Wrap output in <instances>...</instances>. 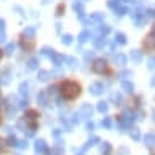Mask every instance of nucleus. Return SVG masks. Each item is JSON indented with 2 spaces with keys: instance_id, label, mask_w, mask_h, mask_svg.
I'll use <instances>...</instances> for the list:
<instances>
[{
  "instance_id": "obj_1",
  "label": "nucleus",
  "mask_w": 155,
  "mask_h": 155,
  "mask_svg": "<svg viewBox=\"0 0 155 155\" xmlns=\"http://www.w3.org/2000/svg\"><path fill=\"white\" fill-rule=\"evenodd\" d=\"M57 91L60 97L68 104H73L76 102L84 92V86L79 79L76 78H65V79L57 82Z\"/></svg>"
},
{
  "instance_id": "obj_2",
  "label": "nucleus",
  "mask_w": 155,
  "mask_h": 155,
  "mask_svg": "<svg viewBox=\"0 0 155 155\" xmlns=\"http://www.w3.org/2000/svg\"><path fill=\"white\" fill-rule=\"evenodd\" d=\"M91 71L94 73V74L100 76V78H107V79H115L116 74H118V71H116V68L111 65L108 60H105V58H94V60L91 61Z\"/></svg>"
},
{
  "instance_id": "obj_3",
  "label": "nucleus",
  "mask_w": 155,
  "mask_h": 155,
  "mask_svg": "<svg viewBox=\"0 0 155 155\" xmlns=\"http://www.w3.org/2000/svg\"><path fill=\"white\" fill-rule=\"evenodd\" d=\"M41 116L42 115L37 108L29 107V108L24 110V113H23V121L31 131H36L39 128V124H41Z\"/></svg>"
},
{
  "instance_id": "obj_4",
  "label": "nucleus",
  "mask_w": 155,
  "mask_h": 155,
  "mask_svg": "<svg viewBox=\"0 0 155 155\" xmlns=\"http://www.w3.org/2000/svg\"><path fill=\"white\" fill-rule=\"evenodd\" d=\"M18 45L24 53H32V52H36V48H37V41L34 37L28 36V34H19L18 36Z\"/></svg>"
},
{
  "instance_id": "obj_5",
  "label": "nucleus",
  "mask_w": 155,
  "mask_h": 155,
  "mask_svg": "<svg viewBox=\"0 0 155 155\" xmlns=\"http://www.w3.org/2000/svg\"><path fill=\"white\" fill-rule=\"evenodd\" d=\"M140 50L145 55H153L155 53V37H152L149 32L140 39Z\"/></svg>"
},
{
  "instance_id": "obj_6",
  "label": "nucleus",
  "mask_w": 155,
  "mask_h": 155,
  "mask_svg": "<svg viewBox=\"0 0 155 155\" xmlns=\"http://www.w3.org/2000/svg\"><path fill=\"white\" fill-rule=\"evenodd\" d=\"M126 105H128V108L129 110H137L139 107H140V97L139 95H136V94H131L128 99H126Z\"/></svg>"
},
{
  "instance_id": "obj_7",
  "label": "nucleus",
  "mask_w": 155,
  "mask_h": 155,
  "mask_svg": "<svg viewBox=\"0 0 155 155\" xmlns=\"http://www.w3.org/2000/svg\"><path fill=\"white\" fill-rule=\"evenodd\" d=\"M12 152V147H10V142L8 139H5L0 136V155H7Z\"/></svg>"
},
{
  "instance_id": "obj_8",
  "label": "nucleus",
  "mask_w": 155,
  "mask_h": 155,
  "mask_svg": "<svg viewBox=\"0 0 155 155\" xmlns=\"http://www.w3.org/2000/svg\"><path fill=\"white\" fill-rule=\"evenodd\" d=\"M66 8H68V5L65 0H60V2L57 3V7H55V15L58 18H61V16H65V13H66Z\"/></svg>"
},
{
  "instance_id": "obj_9",
  "label": "nucleus",
  "mask_w": 155,
  "mask_h": 155,
  "mask_svg": "<svg viewBox=\"0 0 155 155\" xmlns=\"http://www.w3.org/2000/svg\"><path fill=\"white\" fill-rule=\"evenodd\" d=\"M149 34H150V36H152V37H155V21H153L152 24H150V29H149Z\"/></svg>"
},
{
  "instance_id": "obj_10",
  "label": "nucleus",
  "mask_w": 155,
  "mask_h": 155,
  "mask_svg": "<svg viewBox=\"0 0 155 155\" xmlns=\"http://www.w3.org/2000/svg\"><path fill=\"white\" fill-rule=\"evenodd\" d=\"M3 121H5V111H3L2 107H0V126L3 124Z\"/></svg>"
},
{
  "instance_id": "obj_11",
  "label": "nucleus",
  "mask_w": 155,
  "mask_h": 155,
  "mask_svg": "<svg viewBox=\"0 0 155 155\" xmlns=\"http://www.w3.org/2000/svg\"><path fill=\"white\" fill-rule=\"evenodd\" d=\"M3 57H5V52H3V48H2V47H0V61H2V60H3Z\"/></svg>"
},
{
  "instance_id": "obj_12",
  "label": "nucleus",
  "mask_w": 155,
  "mask_h": 155,
  "mask_svg": "<svg viewBox=\"0 0 155 155\" xmlns=\"http://www.w3.org/2000/svg\"><path fill=\"white\" fill-rule=\"evenodd\" d=\"M0 97H2V87H0Z\"/></svg>"
},
{
  "instance_id": "obj_13",
  "label": "nucleus",
  "mask_w": 155,
  "mask_h": 155,
  "mask_svg": "<svg viewBox=\"0 0 155 155\" xmlns=\"http://www.w3.org/2000/svg\"><path fill=\"white\" fill-rule=\"evenodd\" d=\"M152 155H155V152H152Z\"/></svg>"
}]
</instances>
